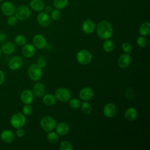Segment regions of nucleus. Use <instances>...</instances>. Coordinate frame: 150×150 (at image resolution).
Here are the masks:
<instances>
[{
  "label": "nucleus",
  "mask_w": 150,
  "mask_h": 150,
  "mask_svg": "<svg viewBox=\"0 0 150 150\" xmlns=\"http://www.w3.org/2000/svg\"><path fill=\"white\" fill-rule=\"evenodd\" d=\"M97 34L102 39H108L113 34V29L111 23L105 20L100 21L96 27Z\"/></svg>",
  "instance_id": "1"
},
{
  "label": "nucleus",
  "mask_w": 150,
  "mask_h": 150,
  "mask_svg": "<svg viewBox=\"0 0 150 150\" xmlns=\"http://www.w3.org/2000/svg\"><path fill=\"white\" fill-rule=\"evenodd\" d=\"M40 126L46 132H50L53 131L56 125V121L54 118L50 116L43 117L40 121Z\"/></svg>",
  "instance_id": "2"
},
{
  "label": "nucleus",
  "mask_w": 150,
  "mask_h": 150,
  "mask_svg": "<svg viewBox=\"0 0 150 150\" xmlns=\"http://www.w3.org/2000/svg\"><path fill=\"white\" fill-rule=\"evenodd\" d=\"M15 16L16 18L21 21H25L29 18L30 16V10L29 8L26 5H20L15 9Z\"/></svg>",
  "instance_id": "3"
},
{
  "label": "nucleus",
  "mask_w": 150,
  "mask_h": 150,
  "mask_svg": "<svg viewBox=\"0 0 150 150\" xmlns=\"http://www.w3.org/2000/svg\"><path fill=\"white\" fill-rule=\"evenodd\" d=\"M11 125L15 128H22L26 123V118L25 115L20 112L14 114L10 119Z\"/></svg>",
  "instance_id": "4"
},
{
  "label": "nucleus",
  "mask_w": 150,
  "mask_h": 150,
  "mask_svg": "<svg viewBox=\"0 0 150 150\" xmlns=\"http://www.w3.org/2000/svg\"><path fill=\"white\" fill-rule=\"evenodd\" d=\"M28 74L32 80L38 81L42 77V69L39 67L37 64H32L28 67Z\"/></svg>",
  "instance_id": "5"
},
{
  "label": "nucleus",
  "mask_w": 150,
  "mask_h": 150,
  "mask_svg": "<svg viewBox=\"0 0 150 150\" xmlns=\"http://www.w3.org/2000/svg\"><path fill=\"white\" fill-rule=\"evenodd\" d=\"M56 99L61 102H66L71 98L70 91L66 88L60 87L57 88L54 93Z\"/></svg>",
  "instance_id": "6"
},
{
  "label": "nucleus",
  "mask_w": 150,
  "mask_h": 150,
  "mask_svg": "<svg viewBox=\"0 0 150 150\" xmlns=\"http://www.w3.org/2000/svg\"><path fill=\"white\" fill-rule=\"evenodd\" d=\"M76 59L80 64L82 65H86L91 61L92 55L89 51L87 50H81L77 53L76 55Z\"/></svg>",
  "instance_id": "7"
},
{
  "label": "nucleus",
  "mask_w": 150,
  "mask_h": 150,
  "mask_svg": "<svg viewBox=\"0 0 150 150\" xmlns=\"http://www.w3.org/2000/svg\"><path fill=\"white\" fill-rule=\"evenodd\" d=\"M32 42L33 46L39 49H44L47 45V42L45 38L40 34L35 35L33 38Z\"/></svg>",
  "instance_id": "8"
},
{
  "label": "nucleus",
  "mask_w": 150,
  "mask_h": 150,
  "mask_svg": "<svg viewBox=\"0 0 150 150\" xmlns=\"http://www.w3.org/2000/svg\"><path fill=\"white\" fill-rule=\"evenodd\" d=\"M1 9L5 16H9L14 14L16 8L13 3L10 1H5L2 4Z\"/></svg>",
  "instance_id": "9"
},
{
  "label": "nucleus",
  "mask_w": 150,
  "mask_h": 150,
  "mask_svg": "<svg viewBox=\"0 0 150 150\" xmlns=\"http://www.w3.org/2000/svg\"><path fill=\"white\" fill-rule=\"evenodd\" d=\"M37 21L43 27H48L50 25V18L46 12H40L37 15Z\"/></svg>",
  "instance_id": "10"
},
{
  "label": "nucleus",
  "mask_w": 150,
  "mask_h": 150,
  "mask_svg": "<svg viewBox=\"0 0 150 150\" xmlns=\"http://www.w3.org/2000/svg\"><path fill=\"white\" fill-rule=\"evenodd\" d=\"M23 63V60L19 56H14L9 60L8 65L12 70H16L19 69Z\"/></svg>",
  "instance_id": "11"
},
{
  "label": "nucleus",
  "mask_w": 150,
  "mask_h": 150,
  "mask_svg": "<svg viewBox=\"0 0 150 150\" xmlns=\"http://www.w3.org/2000/svg\"><path fill=\"white\" fill-rule=\"evenodd\" d=\"M21 100L25 104H30L32 103L34 98L33 92L29 90H25L21 94Z\"/></svg>",
  "instance_id": "12"
},
{
  "label": "nucleus",
  "mask_w": 150,
  "mask_h": 150,
  "mask_svg": "<svg viewBox=\"0 0 150 150\" xmlns=\"http://www.w3.org/2000/svg\"><path fill=\"white\" fill-rule=\"evenodd\" d=\"M131 62V56L128 53H124L120 56L118 60V65L121 69L127 68Z\"/></svg>",
  "instance_id": "13"
},
{
  "label": "nucleus",
  "mask_w": 150,
  "mask_h": 150,
  "mask_svg": "<svg viewBox=\"0 0 150 150\" xmlns=\"http://www.w3.org/2000/svg\"><path fill=\"white\" fill-rule=\"evenodd\" d=\"M94 95V91L91 87H85L83 88L79 93L80 98L84 101L90 100Z\"/></svg>",
  "instance_id": "14"
},
{
  "label": "nucleus",
  "mask_w": 150,
  "mask_h": 150,
  "mask_svg": "<svg viewBox=\"0 0 150 150\" xmlns=\"http://www.w3.org/2000/svg\"><path fill=\"white\" fill-rule=\"evenodd\" d=\"M1 139L6 144H10L13 141L15 135L11 130L5 129L2 131L1 134Z\"/></svg>",
  "instance_id": "15"
},
{
  "label": "nucleus",
  "mask_w": 150,
  "mask_h": 150,
  "mask_svg": "<svg viewBox=\"0 0 150 150\" xmlns=\"http://www.w3.org/2000/svg\"><path fill=\"white\" fill-rule=\"evenodd\" d=\"M82 29L86 34L93 33L95 30V24L94 22L90 19H86L82 24Z\"/></svg>",
  "instance_id": "16"
},
{
  "label": "nucleus",
  "mask_w": 150,
  "mask_h": 150,
  "mask_svg": "<svg viewBox=\"0 0 150 150\" xmlns=\"http://www.w3.org/2000/svg\"><path fill=\"white\" fill-rule=\"evenodd\" d=\"M116 107L115 105L111 103H107L104 107L103 113L104 115L107 118H112L116 114Z\"/></svg>",
  "instance_id": "17"
},
{
  "label": "nucleus",
  "mask_w": 150,
  "mask_h": 150,
  "mask_svg": "<svg viewBox=\"0 0 150 150\" xmlns=\"http://www.w3.org/2000/svg\"><path fill=\"white\" fill-rule=\"evenodd\" d=\"M22 52L25 57L30 58L33 57L35 53V46L30 43L25 44L22 49Z\"/></svg>",
  "instance_id": "18"
},
{
  "label": "nucleus",
  "mask_w": 150,
  "mask_h": 150,
  "mask_svg": "<svg viewBox=\"0 0 150 150\" xmlns=\"http://www.w3.org/2000/svg\"><path fill=\"white\" fill-rule=\"evenodd\" d=\"M1 52L5 54H11L15 50V45L11 42H4L1 47Z\"/></svg>",
  "instance_id": "19"
},
{
  "label": "nucleus",
  "mask_w": 150,
  "mask_h": 150,
  "mask_svg": "<svg viewBox=\"0 0 150 150\" xmlns=\"http://www.w3.org/2000/svg\"><path fill=\"white\" fill-rule=\"evenodd\" d=\"M33 93L37 97H42L45 94V86L40 82L35 83L33 86Z\"/></svg>",
  "instance_id": "20"
},
{
  "label": "nucleus",
  "mask_w": 150,
  "mask_h": 150,
  "mask_svg": "<svg viewBox=\"0 0 150 150\" xmlns=\"http://www.w3.org/2000/svg\"><path fill=\"white\" fill-rule=\"evenodd\" d=\"M55 128L56 133L60 135H65L69 131V126L64 122L59 123L57 125H56Z\"/></svg>",
  "instance_id": "21"
},
{
  "label": "nucleus",
  "mask_w": 150,
  "mask_h": 150,
  "mask_svg": "<svg viewBox=\"0 0 150 150\" xmlns=\"http://www.w3.org/2000/svg\"><path fill=\"white\" fill-rule=\"evenodd\" d=\"M137 117V111L135 108L133 107H129L128 108L124 113V117L125 118L129 121H134Z\"/></svg>",
  "instance_id": "22"
},
{
  "label": "nucleus",
  "mask_w": 150,
  "mask_h": 150,
  "mask_svg": "<svg viewBox=\"0 0 150 150\" xmlns=\"http://www.w3.org/2000/svg\"><path fill=\"white\" fill-rule=\"evenodd\" d=\"M29 5L30 8L36 12H41L45 8V4L41 0H32Z\"/></svg>",
  "instance_id": "23"
},
{
  "label": "nucleus",
  "mask_w": 150,
  "mask_h": 150,
  "mask_svg": "<svg viewBox=\"0 0 150 150\" xmlns=\"http://www.w3.org/2000/svg\"><path fill=\"white\" fill-rule=\"evenodd\" d=\"M139 33L142 36H147L150 33V23L149 22L142 23L139 28Z\"/></svg>",
  "instance_id": "24"
},
{
  "label": "nucleus",
  "mask_w": 150,
  "mask_h": 150,
  "mask_svg": "<svg viewBox=\"0 0 150 150\" xmlns=\"http://www.w3.org/2000/svg\"><path fill=\"white\" fill-rule=\"evenodd\" d=\"M43 101L45 104L50 106L56 103V97L52 94H47L43 96Z\"/></svg>",
  "instance_id": "25"
},
{
  "label": "nucleus",
  "mask_w": 150,
  "mask_h": 150,
  "mask_svg": "<svg viewBox=\"0 0 150 150\" xmlns=\"http://www.w3.org/2000/svg\"><path fill=\"white\" fill-rule=\"evenodd\" d=\"M68 0H54L53 4L55 9H62L64 8L68 4Z\"/></svg>",
  "instance_id": "26"
},
{
  "label": "nucleus",
  "mask_w": 150,
  "mask_h": 150,
  "mask_svg": "<svg viewBox=\"0 0 150 150\" xmlns=\"http://www.w3.org/2000/svg\"><path fill=\"white\" fill-rule=\"evenodd\" d=\"M103 48L106 52H111L114 49V44L112 40L106 39L103 43Z\"/></svg>",
  "instance_id": "27"
},
{
  "label": "nucleus",
  "mask_w": 150,
  "mask_h": 150,
  "mask_svg": "<svg viewBox=\"0 0 150 150\" xmlns=\"http://www.w3.org/2000/svg\"><path fill=\"white\" fill-rule=\"evenodd\" d=\"M59 135L58 134L55 132H53L52 131L49 132L47 135V139L50 143H56L59 141Z\"/></svg>",
  "instance_id": "28"
},
{
  "label": "nucleus",
  "mask_w": 150,
  "mask_h": 150,
  "mask_svg": "<svg viewBox=\"0 0 150 150\" xmlns=\"http://www.w3.org/2000/svg\"><path fill=\"white\" fill-rule=\"evenodd\" d=\"M82 111L86 114H89L91 112V106L89 103L84 101L80 105Z\"/></svg>",
  "instance_id": "29"
},
{
  "label": "nucleus",
  "mask_w": 150,
  "mask_h": 150,
  "mask_svg": "<svg viewBox=\"0 0 150 150\" xmlns=\"http://www.w3.org/2000/svg\"><path fill=\"white\" fill-rule=\"evenodd\" d=\"M15 43L18 46H23L26 42V39L25 36L22 35H17L14 39Z\"/></svg>",
  "instance_id": "30"
},
{
  "label": "nucleus",
  "mask_w": 150,
  "mask_h": 150,
  "mask_svg": "<svg viewBox=\"0 0 150 150\" xmlns=\"http://www.w3.org/2000/svg\"><path fill=\"white\" fill-rule=\"evenodd\" d=\"M60 149L61 150H72L73 145L71 143L68 141H64L61 142L60 145Z\"/></svg>",
  "instance_id": "31"
},
{
  "label": "nucleus",
  "mask_w": 150,
  "mask_h": 150,
  "mask_svg": "<svg viewBox=\"0 0 150 150\" xmlns=\"http://www.w3.org/2000/svg\"><path fill=\"white\" fill-rule=\"evenodd\" d=\"M81 105L80 100L77 98H72L69 100V105L73 109H78Z\"/></svg>",
  "instance_id": "32"
},
{
  "label": "nucleus",
  "mask_w": 150,
  "mask_h": 150,
  "mask_svg": "<svg viewBox=\"0 0 150 150\" xmlns=\"http://www.w3.org/2000/svg\"><path fill=\"white\" fill-rule=\"evenodd\" d=\"M22 111L24 115H30L33 112V108L30 104H25L23 107Z\"/></svg>",
  "instance_id": "33"
},
{
  "label": "nucleus",
  "mask_w": 150,
  "mask_h": 150,
  "mask_svg": "<svg viewBox=\"0 0 150 150\" xmlns=\"http://www.w3.org/2000/svg\"><path fill=\"white\" fill-rule=\"evenodd\" d=\"M51 18L54 21H57L59 20L61 17V13L59 9H55L54 10H52L51 12Z\"/></svg>",
  "instance_id": "34"
},
{
  "label": "nucleus",
  "mask_w": 150,
  "mask_h": 150,
  "mask_svg": "<svg viewBox=\"0 0 150 150\" xmlns=\"http://www.w3.org/2000/svg\"><path fill=\"white\" fill-rule=\"evenodd\" d=\"M137 44L139 47H145L147 45V40L145 38H144L142 36H139L138 38H137Z\"/></svg>",
  "instance_id": "35"
},
{
  "label": "nucleus",
  "mask_w": 150,
  "mask_h": 150,
  "mask_svg": "<svg viewBox=\"0 0 150 150\" xmlns=\"http://www.w3.org/2000/svg\"><path fill=\"white\" fill-rule=\"evenodd\" d=\"M122 49L125 53H130L132 51V46L128 42H124L122 45Z\"/></svg>",
  "instance_id": "36"
},
{
  "label": "nucleus",
  "mask_w": 150,
  "mask_h": 150,
  "mask_svg": "<svg viewBox=\"0 0 150 150\" xmlns=\"http://www.w3.org/2000/svg\"><path fill=\"white\" fill-rule=\"evenodd\" d=\"M18 21V19L15 15L9 16L7 19V23L10 26H14L16 24Z\"/></svg>",
  "instance_id": "37"
},
{
  "label": "nucleus",
  "mask_w": 150,
  "mask_h": 150,
  "mask_svg": "<svg viewBox=\"0 0 150 150\" xmlns=\"http://www.w3.org/2000/svg\"><path fill=\"white\" fill-rule=\"evenodd\" d=\"M125 96L128 99H133L134 98V91L132 88H128L125 90Z\"/></svg>",
  "instance_id": "38"
},
{
  "label": "nucleus",
  "mask_w": 150,
  "mask_h": 150,
  "mask_svg": "<svg viewBox=\"0 0 150 150\" xmlns=\"http://www.w3.org/2000/svg\"><path fill=\"white\" fill-rule=\"evenodd\" d=\"M46 61H45V60L44 59H43V58H40V59L38 60V63H37V65H38L39 67H40L41 69L45 67V66H46Z\"/></svg>",
  "instance_id": "39"
},
{
  "label": "nucleus",
  "mask_w": 150,
  "mask_h": 150,
  "mask_svg": "<svg viewBox=\"0 0 150 150\" xmlns=\"http://www.w3.org/2000/svg\"><path fill=\"white\" fill-rule=\"evenodd\" d=\"M16 135L19 137V138H22L25 135V131L22 128H17V130L16 131Z\"/></svg>",
  "instance_id": "40"
},
{
  "label": "nucleus",
  "mask_w": 150,
  "mask_h": 150,
  "mask_svg": "<svg viewBox=\"0 0 150 150\" xmlns=\"http://www.w3.org/2000/svg\"><path fill=\"white\" fill-rule=\"evenodd\" d=\"M6 35L4 32H0V42H4L6 40Z\"/></svg>",
  "instance_id": "41"
},
{
  "label": "nucleus",
  "mask_w": 150,
  "mask_h": 150,
  "mask_svg": "<svg viewBox=\"0 0 150 150\" xmlns=\"http://www.w3.org/2000/svg\"><path fill=\"white\" fill-rule=\"evenodd\" d=\"M5 77L4 73L1 70H0V85H1L4 83L5 80Z\"/></svg>",
  "instance_id": "42"
},
{
  "label": "nucleus",
  "mask_w": 150,
  "mask_h": 150,
  "mask_svg": "<svg viewBox=\"0 0 150 150\" xmlns=\"http://www.w3.org/2000/svg\"><path fill=\"white\" fill-rule=\"evenodd\" d=\"M44 8H45V12H46V13H47L51 12L52 11V7L50 5H46V6H45Z\"/></svg>",
  "instance_id": "43"
},
{
  "label": "nucleus",
  "mask_w": 150,
  "mask_h": 150,
  "mask_svg": "<svg viewBox=\"0 0 150 150\" xmlns=\"http://www.w3.org/2000/svg\"><path fill=\"white\" fill-rule=\"evenodd\" d=\"M1 54H2V52H1V48H0V59H1Z\"/></svg>",
  "instance_id": "44"
},
{
  "label": "nucleus",
  "mask_w": 150,
  "mask_h": 150,
  "mask_svg": "<svg viewBox=\"0 0 150 150\" xmlns=\"http://www.w3.org/2000/svg\"><path fill=\"white\" fill-rule=\"evenodd\" d=\"M1 0H0V2H1Z\"/></svg>",
  "instance_id": "45"
}]
</instances>
